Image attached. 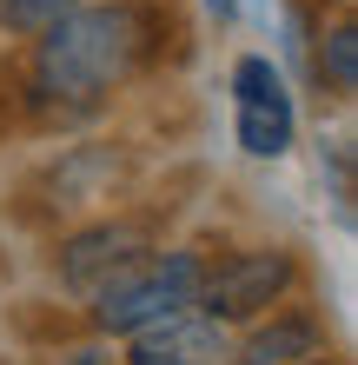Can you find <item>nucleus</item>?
<instances>
[{
    "label": "nucleus",
    "instance_id": "nucleus-1",
    "mask_svg": "<svg viewBox=\"0 0 358 365\" xmlns=\"http://www.w3.org/2000/svg\"><path fill=\"white\" fill-rule=\"evenodd\" d=\"M166 20L146 0H87L47 34H33L27 87L47 113H93L107 106L146 60H153Z\"/></svg>",
    "mask_w": 358,
    "mask_h": 365
},
{
    "label": "nucleus",
    "instance_id": "nucleus-2",
    "mask_svg": "<svg viewBox=\"0 0 358 365\" xmlns=\"http://www.w3.org/2000/svg\"><path fill=\"white\" fill-rule=\"evenodd\" d=\"M199 279H206V252L193 246H153L139 252L133 266H120L107 286H100L87 306H93V326L113 332V339H133L146 326H159V319H179L199 306Z\"/></svg>",
    "mask_w": 358,
    "mask_h": 365
},
{
    "label": "nucleus",
    "instance_id": "nucleus-3",
    "mask_svg": "<svg viewBox=\"0 0 358 365\" xmlns=\"http://www.w3.org/2000/svg\"><path fill=\"white\" fill-rule=\"evenodd\" d=\"M292 286H299V259L285 246H246V252H226V259H206L199 312H213L219 326L265 319L279 299H292Z\"/></svg>",
    "mask_w": 358,
    "mask_h": 365
},
{
    "label": "nucleus",
    "instance_id": "nucleus-4",
    "mask_svg": "<svg viewBox=\"0 0 358 365\" xmlns=\"http://www.w3.org/2000/svg\"><path fill=\"white\" fill-rule=\"evenodd\" d=\"M233 140L246 160H285L299 140V100L265 53L233 60Z\"/></svg>",
    "mask_w": 358,
    "mask_h": 365
},
{
    "label": "nucleus",
    "instance_id": "nucleus-5",
    "mask_svg": "<svg viewBox=\"0 0 358 365\" xmlns=\"http://www.w3.org/2000/svg\"><path fill=\"white\" fill-rule=\"evenodd\" d=\"M126 365H233L239 359V339L233 326H219L213 312H179V319H159V326H146L126 339Z\"/></svg>",
    "mask_w": 358,
    "mask_h": 365
},
{
    "label": "nucleus",
    "instance_id": "nucleus-6",
    "mask_svg": "<svg viewBox=\"0 0 358 365\" xmlns=\"http://www.w3.org/2000/svg\"><path fill=\"white\" fill-rule=\"evenodd\" d=\"M139 252H153L146 226H133V220H100V226L73 232V240L60 246V286H67L73 299H93L120 266H133Z\"/></svg>",
    "mask_w": 358,
    "mask_h": 365
},
{
    "label": "nucleus",
    "instance_id": "nucleus-7",
    "mask_svg": "<svg viewBox=\"0 0 358 365\" xmlns=\"http://www.w3.org/2000/svg\"><path fill=\"white\" fill-rule=\"evenodd\" d=\"M325 359V332L312 312H292V306H272V319H259L246 339H239V359L233 365H312Z\"/></svg>",
    "mask_w": 358,
    "mask_h": 365
},
{
    "label": "nucleus",
    "instance_id": "nucleus-8",
    "mask_svg": "<svg viewBox=\"0 0 358 365\" xmlns=\"http://www.w3.org/2000/svg\"><path fill=\"white\" fill-rule=\"evenodd\" d=\"M73 7H87V0H0V27L33 40V34H47L53 20H67Z\"/></svg>",
    "mask_w": 358,
    "mask_h": 365
},
{
    "label": "nucleus",
    "instance_id": "nucleus-9",
    "mask_svg": "<svg viewBox=\"0 0 358 365\" xmlns=\"http://www.w3.org/2000/svg\"><path fill=\"white\" fill-rule=\"evenodd\" d=\"M319 67H325V80H332V93H358V34H352V20H339V27L325 34Z\"/></svg>",
    "mask_w": 358,
    "mask_h": 365
},
{
    "label": "nucleus",
    "instance_id": "nucleus-10",
    "mask_svg": "<svg viewBox=\"0 0 358 365\" xmlns=\"http://www.w3.org/2000/svg\"><path fill=\"white\" fill-rule=\"evenodd\" d=\"M206 7H213L219 20H233V14H239V0H206Z\"/></svg>",
    "mask_w": 358,
    "mask_h": 365
},
{
    "label": "nucleus",
    "instance_id": "nucleus-11",
    "mask_svg": "<svg viewBox=\"0 0 358 365\" xmlns=\"http://www.w3.org/2000/svg\"><path fill=\"white\" fill-rule=\"evenodd\" d=\"M312 365H332V359H312Z\"/></svg>",
    "mask_w": 358,
    "mask_h": 365
},
{
    "label": "nucleus",
    "instance_id": "nucleus-12",
    "mask_svg": "<svg viewBox=\"0 0 358 365\" xmlns=\"http://www.w3.org/2000/svg\"><path fill=\"white\" fill-rule=\"evenodd\" d=\"M345 7H352V0H345Z\"/></svg>",
    "mask_w": 358,
    "mask_h": 365
}]
</instances>
